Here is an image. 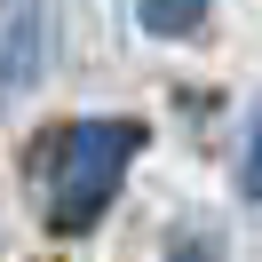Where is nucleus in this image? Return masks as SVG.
Returning a JSON list of instances; mask_svg holds the SVG:
<instances>
[{"label": "nucleus", "mask_w": 262, "mask_h": 262, "mask_svg": "<svg viewBox=\"0 0 262 262\" xmlns=\"http://www.w3.org/2000/svg\"><path fill=\"white\" fill-rule=\"evenodd\" d=\"M143 151V127L135 119H72V127L48 135V223L56 230H88L103 207H112L127 159Z\"/></svg>", "instance_id": "obj_1"}, {"label": "nucleus", "mask_w": 262, "mask_h": 262, "mask_svg": "<svg viewBox=\"0 0 262 262\" xmlns=\"http://www.w3.org/2000/svg\"><path fill=\"white\" fill-rule=\"evenodd\" d=\"M40 56H48V8H24L8 32H0V88L16 96V88L40 80Z\"/></svg>", "instance_id": "obj_2"}, {"label": "nucleus", "mask_w": 262, "mask_h": 262, "mask_svg": "<svg viewBox=\"0 0 262 262\" xmlns=\"http://www.w3.org/2000/svg\"><path fill=\"white\" fill-rule=\"evenodd\" d=\"M214 0H135V16H143V32H159V40H183L199 16H207Z\"/></svg>", "instance_id": "obj_3"}, {"label": "nucleus", "mask_w": 262, "mask_h": 262, "mask_svg": "<svg viewBox=\"0 0 262 262\" xmlns=\"http://www.w3.org/2000/svg\"><path fill=\"white\" fill-rule=\"evenodd\" d=\"M238 183H246V199H262V119H254V135H246V167H238Z\"/></svg>", "instance_id": "obj_4"}]
</instances>
